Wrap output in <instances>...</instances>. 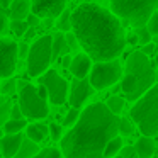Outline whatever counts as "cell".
<instances>
[{
    "instance_id": "cell-1",
    "label": "cell",
    "mask_w": 158,
    "mask_h": 158,
    "mask_svg": "<svg viewBox=\"0 0 158 158\" xmlns=\"http://www.w3.org/2000/svg\"><path fill=\"white\" fill-rule=\"evenodd\" d=\"M72 31L85 55L97 63L112 61L126 48L121 19L97 4H80L72 12Z\"/></svg>"
},
{
    "instance_id": "cell-2",
    "label": "cell",
    "mask_w": 158,
    "mask_h": 158,
    "mask_svg": "<svg viewBox=\"0 0 158 158\" xmlns=\"http://www.w3.org/2000/svg\"><path fill=\"white\" fill-rule=\"evenodd\" d=\"M121 117L112 114L106 104L94 102L80 112L77 124L63 136L61 151L65 158H104L107 143L119 133Z\"/></svg>"
},
{
    "instance_id": "cell-3",
    "label": "cell",
    "mask_w": 158,
    "mask_h": 158,
    "mask_svg": "<svg viewBox=\"0 0 158 158\" xmlns=\"http://www.w3.org/2000/svg\"><path fill=\"white\" fill-rule=\"evenodd\" d=\"M156 73L150 58L141 51H134L127 56L121 89L129 100H138L155 85Z\"/></svg>"
},
{
    "instance_id": "cell-4",
    "label": "cell",
    "mask_w": 158,
    "mask_h": 158,
    "mask_svg": "<svg viewBox=\"0 0 158 158\" xmlns=\"http://www.w3.org/2000/svg\"><path fill=\"white\" fill-rule=\"evenodd\" d=\"M131 121L138 126L143 136L158 134V85H153L129 110Z\"/></svg>"
},
{
    "instance_id": "cell-5",
    "label": "cell",
    "mask_w": 158,
    "mask_h": 158,
    "mask_svg": "<svg viewBox=\"0 0 158 158\" xmlns=\"http://www.w3.org/2000/svg\"><path fill=\"white\" fill-rule=\"evenodd\" d=\"M156 9L158 0H110V12L134 29L144 27Z\"/></svg>"
},
{
    "instance_id": "cell-6",
    "label": "cell",
    "mask_w": 158,
    "mask_h": 158,
    "mask_svg": "<svg viewBox=\"0 0 158 158\" xmlns=\"http://www.w3.org/2000/svg\"><path fill=\"white\" fill-rule=\"evenodd\" d=\"M53 61V36H41L29 48L27 55V73L31 77L44 75Z\"/></svg>"
},
{
    "instance_id": "cell-7",
    "label": "cell",
    "mask_w": 158,
    "mask_h": 158,
    "mask_svg": "<svg viewBox=\"0 0 158 158\" xmlns=\"http://www.w3.org/2000/svg\"><path fill=\"white\" fill-rule=\"evenodd\" d=\"M19 107L22 110V116L29 119H44L48 116V104L39 95L38 89L32 83L22 82L19 83Z\"/></svg>"
},
{
    "instance_id": "cell-8",
    "label": "cell",
    "mask_w": 158,
    "mask_h": 158,
    "mask_svg": "<svg viewBox=\"0 0 158 158\" xmlns=\"http://www.w3.org/2000/svg\"><path fill=\"white\" fill-rule=\"evenodd\" d=\"M123 68L117 60L112 61H104V63H95L90 72V85L95 90H104L107 87L114 85L116 82L123 80Z\"/></svg>"
},
{
    "instance_id": "cell-9",
    "label": "cell",
    "mask_w": 158,
    "mask_h": 158,
    "mask_svg": "<svg viewBox=\"0 0 158 158\" xmlns=\"http://www.w3.org/2000/svg\"><path fill=\"white\" fill-rule=\"evenodd\" d=\"M41 85L46 87L49 102L51 104L61 106L66 100V95H68V82H66L56 70H48V72L41 77Z\"/></svg>"
},
{
    "instance_id": "cell-10",
    "label": "cell",
    "mask_w": 158,
    "mask_h": 158,
    "mask_svg": "<svg viewBox=\"0 0 158 158\" xmlns=\"http://www.w3.org/2000/svg\"><path fill=\"white\" fill-rule=\"evenodd\" d=\"M19 44L14 39L0 38V78H12L17 66Z\"/></svg>"
},
{
    "instance_id": "cell-11",
    "label": "cell",
    "mask_w": 158,
    "mask_h": 158,
    "mask_svg": "<svg viewBox=\"0 0 158 158\" xmlns=\"http://www.w3.org/2000/svg\"><path fill=\"white\" fill-rule=\"evenodd\" d=\"M66 0H31V10L39 19H56L63 14Z\"/></svg>"
},
{
    "instance_id": "cell-12",
    "label": "cell",
    "mask_w": 158,
    "mask_h": 158,
    "mask_svg": "<svg viewBox=\"0 0 158 158\" xmlns=\"http://www.w3.org/2000/svg\"><path fill=\"white\" fill-rule=\"evenodd\" d=\"M92 94V85H90L89 78L77 80L73 82L72 90H70V106L73 109H80L85 104V100L89 99V95Z\"/></svg>"
},
{
    "instance_id": "cell-13",
    "label": "cell",
    "mask_w": 158,
    "mask_h": 158,
    "mask_svg": "<svg viewBox=\"0 0 158 158\" xmlns=\"http://www.w3.org/2000/svg\"><path fill=\"white\" fill-rule=\"evenodd\" d=\"M22 146V136L21 134H5L0 139V153L5 158H14L19 155Z\"/></svg>"
},
{
    "instance_id": "cell-14",
    "label": "cell",
    "mask_w": 158,
    "mask_h": 158,
    "mask_svg": "<svg viewBox=\"0 0 158 158\" xmlns=\"http://www.w3.org/2000/svg\"><path fill=\"white\" fill-rule=\"evenodd\" d=\"M90 56L85 55V53H78L77 56H73L72 65H70V73L75 77L77 80H83L87 78L90 72Z\"/></svg>"
},
{
    "instance_id": "cell-15",
    "label": "cell",
    "mask_w": 158,
    "mask_h": 158,
    "mask_svg": "<svg viewBox=\"0 0 158 158\" xmlns=\"http://www.w3.org/2000/svg\"><path fill=\"white\" fill-rule=\"evenodd\" d=\"M29 10H31V0H14L9 15L12 21H26L29 17Z\"/></svg>"
},
{
    "instance_id": "cell-16",
    "label": "cell",
    "mask_w": 158,
    "mask_h": 158,
    "mask_svg": "<svg viewBox=\"0 0 158 158\" xmlns=\"http://www.w3.org/2000/svg\"><path fill=\"white\" fill-rule=\"evenodd\" d=\"M48 133H49V127L46 124H41V123L27 124V127H26V134H27V138L32 143H41Z\"/></svg>"
},
{
    "instance_id": "cell-17",
    "label": "cell",
    "mask_w": 158,
    "mask_h": 158,
    "mask_svg": "<svg viewBox=\"0 0 158 158\" xmlns=\"http://www.w3.org/2000/svg\"><path fill=\"white\" fill-rule=\"evenodd\" d=\"M68 51H70V46L66 43V36L63 32H58V34L53 36V60L68 55Z\"/></svg>"
},
{
    "instance_id": "cell-18",
    "label": "cell",
    "mask_w": 158,
    "mask_h": 158,
    "mask_svg": "<svg viewBox=\"0 0 158 158\" xmlns=\"http://www.w3.org/2000/svg\"><path fill=\"white\" fill-rule=\"evenodd\" d=\"M136 151L139 158H151L155 155V141L148 136H143L136 143Z\"/></svg>"
},
{
    "instance_id": "cell-19",
    "label": "cell",
    "mask_w": 158,
    "mask_h": 158,
    "mask_svg": "<svg viewBox=\"0 0 158 158\" xmlns=\"http://www.w3.org/2000/svg\"><path fill=\"white\" fill-rule=\"evenodd\" d=\"M24 127H27V123L24 119H19V121L7 119L4 123V133L5 134H21V131Z\"/></svg>"
},
{
    "instance_id": "cell-20",
    "label": "cell",
    "mask_w": 158,
    "mask_h": 158,
    "mask_svg": "<svg viewBox=\"0 0 158 158\" xmlns=\"http://www.w3.org/2000/svg\"><path fill=\"white\" fill-rule=\"evenodd\" d=\"M123 138L116 136L114 139H110L109 143H107L106 150H104V158H114L117 156V153H119L121 150H123Z\"/></svg>"
},
{
    "instance_id": "cell-21",
    "label": "cell",
    "mask_w": 158,
    "mask_h": 158,
    "mask_svg": "<svg viewBox=\"0 0 158 158\" xmlns=\"http://www.w3.org/2000/svg\"><path fill=\"white\" fill-rule=\"evenodd\" d=\"M56 29L60 32H72V12L70 10H63V14L58 17L56 21Z\"/></svg>"
},
{
    "instance_id": "cell-22",
    "label": "cell",
    "mask_w": 158,
    "mask_h": 158,
    "mask_svg": "<svg viewBox=\"0 0 158 158\" xmlns=\"http://www.w3.org/2000/svg\"><path fill=\"white\" fill-rule=\"evenodd\" d=\"M106 106H107V109H109L112 114L119 116V112L124 109V99H123V97H119V95H112V97L107 99Z\"/></svg>"
},
{
    "instance_id": "cell-23",
    "label": "cell",
    "mask_w": 158,
    "mask_h": 158,
    "mask_svg": "<svg viewBox=\"0 0 158 158\" xmlns=\"http://www.w3.org/2000/svg\"><path fill=\"white\" fill-rule=\"evenodd\" d=\"M31 29V26L27 24V21H10V31L14 32L15 36L22 38L26 36V32Z\"/></svg>"
},
{
    "instance_id": "cell-24",
    "label": "cell",
    "mask_w": 158,
    "mask_h": 158,
    "mask_svg": "<svg viewBox=\"0 0 158 158\" xmlns=\"http://www.w3.org/2000/svg\"><path fill=\"white\" fill-rule=\"evenodd\" d=\"M32 158H63V153L56 148H44V150L38 151Z\"/></svg>"
},
{
    "instance_id": "cell-25",
    "label": "cell",
    "mask_w": 158,
    "mask_h": 158,
    "mask_svg": "<svg viewBox=\"0 0 158 158\" xmlns=\"http://www.w3.org/2000/svg\"><path fill=\"white\" fill-rule=\"evenodd\" d=\"M134 34L138 36V39H139V43L141 44H150L151 43V34H150V31H148V27L144 26V27H138V29H134Z\"/></svg>"
},
{
    "instance_id": "cell-26",
    "label": "cell",
    "mask_w": 158,
    "mask_h": 158,
    "mask_svg": "<svg viewBox=\"0 0 158 158\" xmlns=\"http://www.w3.org/2000/svg\"><path fill=\"white\" fill-rule=\"evenodd\" d=\"M78 117H80L78 109H73V107H72V109L66 112L65 119H63V126H75L77 121H78Z\"/></svg>"
},
{
    "instance_id": "cell-27",
    "label": "cell",
    "mask_w": 158,
    "mask_h": 158,
    "mask_svg": "<svg viewBox=\"0 0 158 158\" xmlns=\"http://www.w3.org/2000/svg\"><path fill=\"white\" fill-rule=\"evenodd\" d=\"M31 141V139H29ZM32 153H36V143H22V146H21V151H19V155L17 156L19 158H27V156H31Z\"/></svg>"
},
{
    "instance_id": "cell-28",
    "label": "cell",
    "mask_w": 158,
    "mask_h": 158,
    "mask_svg": "<svg viewBox=\"0 0 158 158\" xmlns=\"http://www.w3.org/2000/svg\"><path fill=\"white\" fill-rule=\"evenodd\" d=\"M134 131V126L133 123H131V119H121V124H119V133L123 134V136H129V134H133Z\"/></svg>"
},
{
    "instance_id": "cell-29",
    "label": "cell",
    "mask_w": 158,
    "mask_h": 158,
    "mask_svg": "<svg viewBox=\"0 0 158 158\" xmlns=\"http://www.w3.org/2000/svg\"><path fill=\"white\" fill-rule=\"evenodd\" d=\"M146 27H148V31H150L151 36H158V12H155V14L150 17Z\"/></svg>"
},
{
    "instance_id": "cell-30",
    "label": "cell",
    "mask_w": 158,
    "mask_h": 158,
    "mask_svg": "<svg viewBox=\"0 0 158 158\" xmlns=\"http://www.w3.org/2000/svg\"><path fill=\"white\" fill-rule=\"evenodd\" d=\"M15 90H19V85L17 82H15L14 78H9L7 82L2 85V94H7V95H10V94H14Z\"/></svg>"
},
{
    "instance_id": "cell-31",
    "label": "cell",
    "mask_w": 158,
    "mask_h": 158,
    "mask_svg": "<svg viewBox=\"0 0 158 158\" xmlns=\"http://www.w3.org/2000/svg\"><path fill=\"white\" fill-rule=\"evenodd\" d=\"M48 127H49V133H51V138H53V139H60V138H61V134H63V126H60V124H56V123H51Z\"/></svg>"
},
{
    "instance_id": "cell-32",
    "label": "cell",
    "mask_w": 158,
    "mask_h": 158,
    "mask_svg": "<svg viewBox=\"0 0 158 158\" xmlns=\"http://www.w3.org/2000/svg\"><path fill=\"white\" fill-rule=\"evenodd\" d=\"M9 26H10V24H9L7 10H2V9H0V36H2L5 31H7Z\"/></svg>"
},
{
    "instance_id": "cell-33",
    "label": "cell",
    "mask_w": 158,
    "mask_h": 158,
    "mask_svg": "<svg viewBox=\"0 0 158 158\" xmlns=\"http://www.w3.org/2000/svg\"><path fill=\"white\" fill-rule=\"evenodd\" d=\"M121 156L123 158H139L138 156V151H136V146H124L121 150Z\"/></svg>"
},
{
    "instance_id": "cell-34",
    "label": "cell",
    "mask_w": 158,
    "mask_h": 158,
    "mask_svg": "<svg viewBox=\"0 0 158 158\" xmlns=\"http://www.w3.org/2000/svg\"><path fill=\"white\" fill-rule=\"evenodd\" d=\"M66 43H68V46H70V49H75L77 46H78V39H77V36L73 34V31L72 32H66Z\"/></svg>"
},
{
    "instance_id": "cell-35",
    "label": "cell",
    "mask_w": 158,
    "mask_h": 158,
    "mask_svg": "<svg viewBox=\"0 0 158 158\" xmlns=\"http://www.w3.org/2000/svg\"><path fill=\"white\" fill-rule=\"evenodd\" d=\"M10 119H15V121L22 119V110H21V107H19V106H14L10 109Z\"/></svg>"
},
{
    "instance_id": "cell-36",
    "label": "cell",
    "mask_w": 158,
    "mask_h": 158,
    "mask_svg": "<svg viewBox=\"0 0 158 158\" xmlns=\"http://www.w3.org/2000/svg\"><path fill=\"white\" fill-rule=\"evenodd\" d=\"M155 49H156V46H155L153 43H150V44H144V46H143L141 53H144L146 56H150V55H153V53H155Z\"/></svg>"
},
{
    "instance_id": "cell-37",
    "label": "cell",
    "mask_w": 158,
    "mask_h": 158,
    "mask_svg": "<svg viewBox=\"0 0 158 158\" xmlns=\"http://www.w3.org/2000/svg\"><path fill=\"white\" fill-rule=\"evenodd\" d=\"M138 43H139V39H138V36L134 32L126 34V44H138Z\"/></svg>"
},
{
    "instance_id": "cell-38",
    "label": "cell",
    "mask_w": 158,
    "mask_h": 158,
    "mask_svg": "<svg viewBox=\"0 0 158 158\" xmlns=\"http://www.w3.org/2000/svg\"><path fill=\"white\" fill-rule=\"evenodd\" d=\"M72 60H73V56H70V55H65V56H61V66L63 68H68L70 70V65H72Z\"/></svg>"
},
{
    "instance_id": "cell-39",
    "label": "cell",
    "mask_w": 158,
    "mask_h": 158,
    "mask_svg": "<svg viewBox=\"0 0 158 158\" xmlns=\"http://www.w3.org/2000/svg\"><path fill=\"white\" fill-rule=\"evenodd\" d=\"M26 21H27V24L31 26V27H36V26L39 24V21H41V19H39V17H36L34 14H29V17L26 19Z\"/></svg>"
},
{
    "instance_id": "cell-40",
    "label": "cell",
    "mask_w": 158,
    "mask_h": 158,
    "mask_svg": "<svg viewBox=\"0 0 158 158\" xmlns=\"http://www.w3.org/2000/svg\"><path fill=\"white\" fill-rule=\"evenodd\" d=\"M29 55V48H27V44L26 43H22V44H19V56H27Z\"/></svg>"
},
{
    "instance_id": "cell-41",
    "label": "cell",
    "mask_w": 158,
    "mask_h": 158,
    "mask_svg": "<svg viewBox=\"0 0 158 158\" xmlns=\"http://www.w3.org/2000/svg\"><path fill=\"white\" fill-rule=\"evenodd\" d=\"M14 4V0H0V9L5 10V9H10V5Z\"/></svg>"
},
{
    "instance_id": "cell-42",
    "label": "cell",
    "mask_w": 158,
    "mask_h": 158,
    "mask_svg": "<svg viewBox=\"0 0 158 158\" xmlns=\"http://www.w3.org/2000/svg\"><path fill=\"white\" fill-rule=\"evenodd\" d=\"M38 92H39V95H41L43 99L46 100V97H48V90H46V87H44V85H41V87L38 89Z\"/></svg>"
},
{
    "instance_id": "cell-43",
    "label": "cell",
    "mask_w": 158,
    "mask_h": 158,
    "mask_svg": "<svg viewBox=\"0 0 158 158\" xmlns=\"http://www.w3.org/2000/svg\"><path fill=\"white\" fill-rule=\"evenodd\" d=\"M32 36H34V29H32V27H31V29H29V31H27V32H26V39H31V38H32Z\"/></svg>"
},
{
    "instance_id": "cell-44",
    "label": "cell",
    "mask_w": 158,
    "mask_h": 158,
    "mask_svg": "<svg viewBox=\"0 0 158 158\" xmlns=\"http://www.w3.org/2000/svg\"><path fill=\"white\" fill-rule=\"evenodd\" d=\"M5 136V133H4V129H0V139H2V138Z\"/></svg>"
},
{
    "instance_id": "cell-45",
    "label": "cell",
    "mask_w": 158,
    "mask_h": 158,
    "mask_svg": "<svg viewBox=\"0 0 158 158\" xmlns=\"http://www.w3.org/2000/svg\"><path fill=\"white\" fill-rule=\"evenodd\" d=\"M114 158H123V156H121V155H119V156H114Z\"/></svg>"
},
{
    "instance_id": "cell-46",
    "label": "cell",
    "mask_w": 158,
    "mask_h": 158,
    "mask_svg": "<svg viewBox=\"0 0 158 158\" xmlns=\"http://www.w3.org/2000/svg\"><path fill=\"white\" fill-rule=\"evenodd\" d=\"M0 92H2V83H0Z\"/></svg>"
},
{
    "instance_id": "cell-47",
    "label": "cell",
    "mask_w": 158,
    "mask_h": 158,
    "mask_svg": "<svg viewBox=\"0 0 158 158\" xmlns=\"http://www.w3.org/2000/svg\"><path fill=\"white\" fill-rule=\"evenodd\" d=\"M156 65H158V58H156Z\"/></svg>"
}]
</instances>
